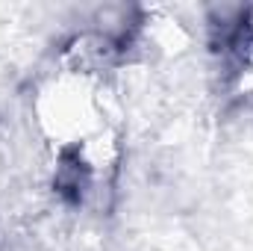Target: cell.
Listing matches in <instances>:
<instances>
[{"label":"cell","mask_w":253,"mask_h":251,"mask_svg":"<svg viewBox=\"0 0 253 251\" xmlns=\"http://www.w3.org/2000/svg\"><path fill=\"white\" fill-rule=\"evenodd\" d=\"M112 107L115 98L109 80H97L59 65L39 80L30 98L33 127L56 160L77 154L100 133L118 127Z\"/></svg>","instance_id":"6da1fadb"}]
</instances>
